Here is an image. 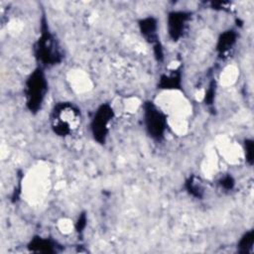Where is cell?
I'll return each instance as SVG.
<instances>
[{"mask_svg": "<svg viewBox=\"0 0 254 254\" xmlns=\"http://www.w3.org/2000/svg\"><path fill=\"white\" fill-rule=\"evenodd\" d=\"M187 191L195 198H202L204 195V185L200 178L190 176L185 183Z\"/></svg>", "mask_w": 254, "mask_h": 254, "instance_id": "obj_11", "label": "cell"}, {"mask_svg": "<svg viewBox=\"0 0 254 254\" xmlns=\"http://www.w3.org/2000/svg\"><path fill=\"white\" fill-rule=\"evenodd\" d=\"M244 155L246 162L252 166L253 164V150H254V143L252 139H245L244 140Z\"/></svg>", "mask_w": 254, "mask_h": 254, "instance_id": "obj_13", "label": "cell"}, {"mask_svg": "<svg viewBox=\"0 0 254 254\" xmlns=\"http://www.w3.org/2000/svg\"><path fill=\"white\" fill-rule=\"evenodd\" d=\"M83 122L80 108L69 101H61L55 104L50 114V125L53 132L63 138L75 135Z\"/></svg>", "mask_w": 254, "mask_h": 254, "instance_id": "obj_1", "label": "cell"}, {"mask_svg": "<svg viewBox=\"0 0 254 254\" xmlns=\"http://www.w3.org/2000/svg\"><path fill=\"white\" fill-rule=\"evenodd\" d=\"M139 30L143 38L152 46L159 41L158 39V21L154 17H145L138 23Z\"/></svg>", "mask_w": 254, "mask_h": 254, "instance_id": "obj_9", "label": "cell"}, {"mask_svg": "<svg viewBox=\"0 0 254 254\" xmlns=\"http://www.w3.org/2000/svg\"><path fill=\"white\" fill-rule=\"evenodd\" d=\"M254 245V230L251 229L245 232L237 243V252L241 254H250L253 252Z\"/></svg>", "mask_w": 254, "mask_h": 254, "instance_id": "obj_12", "label": "cell"}, {"mask_svg": "<svg viewBox=\"0 0 254 254\" xmlns=\"http://www.w3.org/2000/svg\"><path fill=\"white\" fill-rule=\"evenodd\" d=\"M237 37L236 31L232 29L226 30L219 35L216 43V52L219 57L224 58L230 54L236 46Z\"/></svg>", "mask_w": 254, "mask_h": 254, "instance_id": "obj_7", "label": "cell"}, {"mask_svg": "<svg viewBox=\"0 0 254 254\" xmlns=\"http://www.w3.org/2000/svg\"><path fill=\"white\" fill-rule=\"evenodd\" d=\"M214 86H213V84H211L209 87H208V89L206 90V92H205V96H204V100H205V102H206V104L207 105H210V104H212V102H213V95H214Z\"/></svg>", "mask_w": 254, "mask_h": 254, "instance_id": "obj_15", "label": "cell"}, {"mask_svg": "<svg viewBox=\"0 0 254 254\" xmlns=\"http://www.w3.org/2000/svg\"><path fill=\"white\" fill-rule=\"evenodd\" d=\"M190 13L186 11H172L167 16V30L169 37L174 42L180 41L187 32L190 22Z\"/></svg>", "mask_w": 254, "mask_h": 254, "instance_id": "obj_6", "label": "cell"}, {"mask_svg": "<svg viewBox=\"0 0 254 254\" xmlns=\"http://www.w3.org/2000/svg\"><path fill=\"white\" fill-rule=\"evenodd\" d=\"M143 122L147 134L155 141H162L168 130L166 113L153 101L147 100L143 104Z\"/></svg>", "mask_w": 254, "mask_h": 254, "instance_id": "obj_4", "label": "cell"}, {"mask_svg": "<svg viewBox=\"0 0 254 254\" xmlns=\"http://www.w3.org/2000/svg\"><path fill=\"white\" fill-rule=\"evenodd\" d=\"M28 249L35 253L52 254V253L59 252L61 250V246H59L58 243L52 240L51 238L35 236L29 242Z\"/></svg>", "mask_w": 254, "mask_h": 254, "instance_id": "obj_8", "label": "cell"}, {"mask_svg": "<svg viewBox=\"0 0 254 254\" xmlns=\"http://www.w3.org/2000/svg\"><path fill=\"white\" fill-rule=\"evenodd\" d=\"M158 87L161 89H181L182 88V71L180 68L170 70L161 74L158 82Z\"/></svg>", "mask_w": 254, "mask_h": 254, "instance_id": "obj_10", "label": "cell"}, {"mask_svg": "<svg viewBox=\"0 0 254 254\" xmlns=\"http://www.w3.org/2000/svg\"><path fill=\"white\" fill-rule=\"evenodd\" d=\"M34 55L39 66L43 68L60 64L64 60L63 50L45 17L41 21V32L34 46Z\"/></svg>", "mask_w": 254, "mask_h": 254, "instance_id": "obj_2", "label": "cell"}, {"mask_svg": "<svg viewBox=\"0 0 254 254\" xmlns=\"http://www.w3.org/2000/svg\"><path fill=\"white\" fill-rule=\"evenodd\" d=\"M115 112L109 103H101L94 111L90 121L91 135L98 144H105L109 135Z\"/></svg>", "mask_w": 254, "mask_h": 254, "instance_id": "obj_5", "label": "cell"}, {"mask_svg": "<svg viewBox=\"0 0 254 254\" xmlns=\"http://www.w3.org/2000/svg\"><path fill=\"white\" fill-rule=\"evenodd\" d=\"M48 89L49 84L44 68L37 66L29 74L24 84L25 104L32 114H36L42 109Z\"/></svg>", "mask_w": 254, "mask_h": 254, "instance_id": "obj_3", "label": "cell"}, {"mask_svg": "<svg viewBox=\"0 0 254 254\" xmlns=\"http://www.w3.org/2000/svg\"><path fill=\"white\" fill-rule=\"evenodd\" d=\"M218 184L221 189H223L225 190H231L235 186V180L231 175L228 174V175L221 177L220 180L218 181Z\"/></svg>", "mask_w": 254, "mask_h": 254, "instance_id": "obj_14", "label": "cell"}, {"mask_svg": "<svg viewBox=\"0 0 254 254\" xmlns=\"http://www.w3.org/2000/svg\"><path fill=\"white\" fill-rule=\"evenodd\" d=\"M85 222H86V216H85V214H81V215L78 217L77 222H76V224H75V228H76V230H77L78 232L83 231V229H84V227H85V225H86Z\"/></svg>", "mask_w": 254, "mask_h": 254, "instance_id": "obj_16", "label": "cell"}]
</instances>
